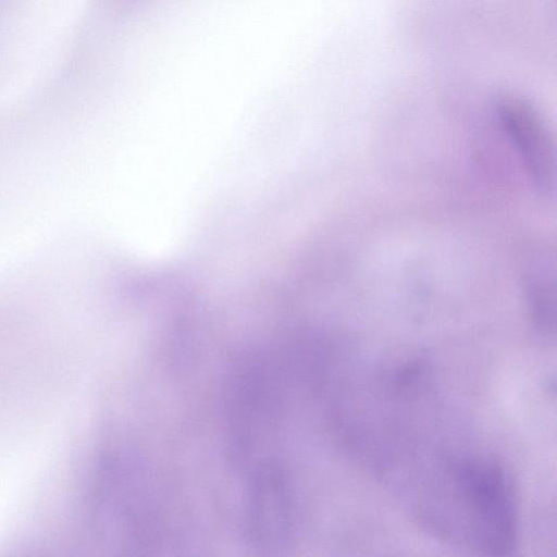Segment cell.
<instances>
[{
    "label": "cell",
    "instance_id": "cell-1",
    "mask_svg": "<svg viewBox=\"0 0 557 557\" xmlns=\"http://www.w3.org/2000/svg\"><path fill=\"white\" fill-rule=\"evenodd\" d=\"M453 487L469 515L473 540L494 555L509 554L518 533L517 500L510 475L495 460L469 458L453 465Z\"/></svg>",
    "mask_w": 557,
    "mask_h": 557
},
{
    "label": "cell",
    "instance_id": "cell-2",
    "mask_svg": "<svg viewBox=\"0 0 557 557\" xmlns=\"http://www.w3.org/2000/svg\"><path fill=\"white\" fill-rule=\"evenodd\" d=\"M498 114L530 180L542 193H553L556 150L545 121L530 102L518 96H504L498 103Z\"/></svg>",
    "mask_w": 557,
    "mask_h": 557
},
{
    "label": "cell",
    "instance_id": "cell-3",
    "mask_svg": "<svg viewBox=\"0 0 557 557\" xmlns=\"http://www.w3.org/2000/svg\"><path fill=\"white\" fill-rule=\"evenodd\" d=\"M529 310L535 327L543 334L555 332V283L547 270L532 274L528 283Z\"/></svg>",
    "mask_w": 557,
    "mask_h": 557
}]
</instances>
